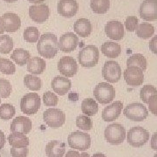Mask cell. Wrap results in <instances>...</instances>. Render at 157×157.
Returning <instances> with one entry per match:
<instances>
[{
  "label": "cell",
  "instance_id": "obj_42",
  "mask_svg": "<svg viewBox=\"0 0 157 157\" xmlns=\"http://www.w3.org/2000/svg\"><path fill=\"white\" fill-rule=\"evenodd\" d=\"M11 155L12 157H27L29 149L27 147H11Z\"/></svg>",
  "mask_w": 157,
  "mask_h": 157
},
{
  "label": "cell",
  "instance_id": "obj_39",
  "mask_svg": "<svg viewBox=\"0 0 157 157\" xmlns=\"http://www.w3.org/2000/svg\"><path fill=\"white\" fill-rule=\"evenodd\" d=\"M12 86L9 80L6 78H0V98H8L11 95Z\"/></svg>",
  "mask_w": 157,
  "mask_h": 157
},
{
  "label": "cell",
  "instance_id": "obj_23",
  "mask_svg": "<svg viewBox=\"0 0 157 157\" xmlns=\"http://www.w3.org/2000/svg\"><path fill=\"white\" fill-rule=\"evenodd\" d=\"M46 67V63L42 59L39 57L30 58L27 62V71L33 75H39L44 73Z\"/></svg>",
  "mask_w": 157,
  "mask_h": 157
},
{
  "label": "cell",
  "instance_id": "obj_46",
  "mask_svg": "<svg viewBox=\"0 0 157 157\" xmlns=\"http://www.w3.org/2000/svg\"><path fill=\"white\" fill-rule=\"evenodd\" d=\"M5 144H6V136L4 132L0 130V150L5 147Z\"/></svg>",
  "mask_w": 157,
  "mask_h": 157
},
{
  "label": "cell",
  "instance_id": "obj_8",
  "mask_svg": "<svg viewBox=\"0 0 157 157\" xmlns=\"http://www.w3.org/2000/svg\"><path fill=\"white\" fill-rule=\"evenodd\" d=\"M45 124L51 128H59L66 122V114L58 108H49L43 113Z\"/></svg>",
  "mask_w": 157,
  "mask_h": 157
},
{
  "label": "cell",
  "instance_id": "obj_30",
  "mask_svg": "<svg viewBox=\"0 0 157 157\" xmlns=\"http://www.w3.org/2000/svg\"><path fill=\"white\" fill-rule=\"evenodd\" d=\"M90 7L97 14H105L110 8V0H91Z\"/></svg>",
  "mask_w": 157,
  "mask_h": 157
},
{
  "label": "cell",
  "instance_id": "obj_40",
  "mask_svg": "<svg viewBox=\"0 0 157 157\" xmlns=\"http://www.w3.org/2000/svg\"><path fill=\"white\" fill-rule=\"evenodd\" d=\"M43 101L46 107H55L58 104L59 99L54 93L47 91L43 94Z\"/></svg>",
  "mask_w": 157,
  "mask_h": 157
},
{
  "label": "cell",
  "instance_id": "obj_3",
  "mask_svg": "<svg viewBox=\"0 0 157 157\" xmlns=\"http://www.w3.org/2000/svg\"><path fill=\"white\" fill-rule=\"evenodd\" d=\"M105 139L112 145L121 144L126 138V129L121 124L113 123L107 126L105 132Z\"/></svg>",
  "mask_w": 157,
  "mask_h": 157
},
{
  "label": "cell",
  "instance_id": "obj_55",
  "mask_svg": "<svg viewBox=\"0 0 157 157\" xmlns=\"http://www.w3.org/2000/svg\"><path fill=\"white\" fill-rule=\"evenodd\" d=\"M0 157H1V155H0Z\"/></svg>",
  "mask_w": 157,
  "mask_h": 157
},
{
  "label": "cell",
  "instance_id": "obj_25",
  "mask_svg": "<svg viewBox=\"0 0 157 157\" xmlns=\"http://www.w3.org/2000/svg\"><path fill=\"white\" fill-rule=\"evenodd\" d=\"M101 52L106 57L114 59L120 56L121 52V46L113 41H107L101 45Z\"/></svg>",
  "mask_w": 157,
  "mask_h": 157
},
{
  "label": "cell",
  "instance_id": "obj_45",
  "mask_svg": "<svg viewBox=\"0 0 157 157\" xmlns=\"http://www.w3.org/2000/svg\"><path fill=\"white\" fill-rule=\"evenodd\" d=\"M150 146L154 149V150H157V133H154L153 136L151 138V141H150Z\"/></svg>",
  "mask_w": 157,
  "mask_h": 157
},
{
  "label": "cell",
  "instance_id": "obj_10",
  "mask_svg": "<svg viewBox=\"0 0 157 157\" xmlns=\"http://www.w3.org/2000/svg\"><path fill=\"white\" fill-rule=\"evenodd\" d=\"M121 68L116 61L108 60L105 62L102 68V76L107 83H117L121 78Z\"/></svg>",
  "mask_w": 157,
  "mask_h": 157
},
{
  "label": "cell",
  "instance_id": "obj_51",
  "mask_svg": "<svg viewBox=\"0 0 157 157\" xmlns=\"http://www.w3.org/2000/svg\"><path fill=\"white\" fill-rule=\"evenodd\" d=\"M80 157H90V155L87 154V153L83 152V153H81V154H80Z\"/></svg>",
  "mask_w": 157,
  "mask_h": 157
},
{
  "label": "cell",
  "instance_id": "obj_18",
  "mask_svg": "<svg viewBox=\"0 0 157 157\" xmlns=\"http://www.w3.org/2000/svg\"><path fill=\"white\" fill-rule=\"evenodd\" d=\"M33 128V122L27 117L25 116H17L16 117L11 124L10 129L11 131L16 133H21L24 135H27L31 132Z\"/></svg>",
  "mask_w": 157,
  "mask_h": 157
},
{
  "label": "cell",
  "instance_id": "obj_47",
  "mask_svg": "<svg viewBox=\"0 0 157 157\" xmlns=\"http://www.w3.org/2000/svg\"><path fill=\"white\" fill-rule=\"evenodd\" d=\"M65 157H80V154L78 151L70 150L67 153V155H65Z\"/></svg>",
  "mask_w": 157,
  "mask_h": 157
},
{
  "label": "cell",
  "instance_id": "obj_32",
  "mask_svg": "<svg viewBox=\"0 0 157 157\" xmlns=\"http://www.w3.org/2000/svg\"><path fill=\"white\" fill-rule=\"evenodd\" d=\"M24 84L31 91H39L41 88V79L33 74H27L24 78Z\"/></svg>",
  "mask_w": 157,
  "mask_h": 157
},
{
  "label": "cell",
  "instance_id": "obj_17",
  "mask_svg": "<svg viewBox=\"0 0 157 157\" xmlns=\"http://www.w3.org/2000/svg\"><path fill=\"white\" fill-rule=\"evenodd\" d=\"M105 33L113 40H121L125 33L123 24L117 20L109 21L105 25Z\"/></svg>",
  "mask_w": 157,
  "mask_h": 157
},
{
  "label": "cell",
  "instance_id": "obj_4",
  "mask_svg": "<svg viewBox=\"0 0 157 157\" xmlns=\"http://www.w3.org/2000/svg\"><path fill=\"white\" fill-rule=\"evenodd\" d=\"M126 135L128 144L134 147H140L149 140V133L142 127H134L130 128Z\"/></svg>",
  "mask_w": 157,
  "mask_h": 157
},
{
  "label": "cell",
  "instance_id": "obj_37",
  "mask_svg": "<svg viewBox=\"0 0 157 157\" xmlns=\"http://www.w3.org/2000/svg\"><path fill=\"white\" fill-rule=\"evenodd\" d=\"M0 72L6 75H11L16 72V67L10 59L0 58Z\"/></svg>",
  "mask_w": 157,
  "mask_h": 157
},
{
  "label": "cell",
  "instance_id": "obj_16",
  "mask_svg": "<svg viewBox=\"0 0 157 157\" xmlns=\"http://www.w3.org/2000/svg\"><path fill=\"white\" fill-rule=\"evenodd\" d=\"M58 13L63 17H73L78 10V4L76 0H59L57 6Z\"/></svg>",
  "mask_w": 157,
  "mask_h": 157
},
{
  "label": "cell",
  "instance_id": "obj_24",
  "mask_svg": "<svg viewBox=\"0 0 157 157\" xmlns=\"http://www.w3.org/2000/svg\"><path fill=\"white\" fill-rule=\"evenodd\" d=\"M73 30L81 38H86L92 33V24L87 18H79L74 23Z\"/></svg>",
  "mask_w": 157,
  "mask_h": 157
},
{
  "label": "cell",
  "instance_id": "obj_1",
  "mask_svg": "<svg viewBox=\"0 0 157 157\" xmlns=\"http://www.w3.org/2000/svg\"><path fill=\"white\" fill-rule=\"evenodd\" d=\"M37 50L39 55L45 59H52L59 51L58 38L55 34L47 33L40 35L37 44Z\"/></svg>",
  "mask_w": 157,
  "mask_h": 157
},
{
  "label": "cell",
  "instance_id": "obj_48",
  "mask_svg": "<svg viewBox=\"0 0 157 157\" xmlns=\"http://www.w3.org/2000/svg\"><path fill=\"white\" fill-rule=\"evenodd\" d=\"M5 31V27H4V24H3V21H2V17H0V35L4 33Z\"/></svg>",
  "mask_w": 157,
  "mask_h": 157
},
{
  "label": "cell",
  "instance_id": "obj_14",
  "mask_svg": "<svg viewBox=\"0 0 157 157\" xmlns=\"http://www.w3.org/2000/svg\"><path fill=\"white\" fill-rule=\"evenodd\" d=\"M29 16L34 22L41 24L45 22L50 16V10L48 6L45 4H38L30 6L29 8Z\"/></svg>",
  "mask_w": 157,
  "mask_h": 157
},
{
  "label": "cell",
  "instance_id": "obj_50",
  "mask_svg": "<svg viewBox=\"0 0 157 157\" xmlns=\"http://www.w3.org/2000/svg\"><path fill=\"white\" fill-rule=\"evenodd\" d=\"M92 157H107L104 154H101V153H97V154H94Z\"/></svg>",
  "mask_w": 157,
  "mask_h": 157
},
{
  "label": "cell",
  "instance_id": "obj_5",
  "mask_svg": "<svg viewBox=\"0 0 157 157\" xmlns=\"http://www.w3.org/2000/svg\"><path fill=\"white\" fill-rule=\"evenodd\" d=\"M94 96L99 103L108 104L115 98V89L109 83L101 82L95 86L94 90Z\"/></svg>",
  "mask_w": 157,
  "mask_h": 157
},
{
  "label": "cell",
  "instance_id": "obj_9",
  "mask_svg": "<svg viewBox=\"0 0 157 157\" xmlns=\"http://www.w3.org/2000/svg\"><path fill=\"white\" fill-rule=\"evenodd\" d=\"M124 115L132 121H142L146 120L148 112L146 107L140 103H131L124 108Z\"/></svg>",
  "mask_w": 157,
  "mask_h": 157
},
{
  "label": "cell",
  "instance_id": "obj_28",
  "mask_svg": "<svg viewBox=\"0 0 157 157\" xmlns=\"http://www.w3.org/2000/svg\"><path fill=\"white\" fill-rule=\"evenodd\" d=\"M98 110H99L98 104L94 99H91V98L85 99L81 103V111L85 115L94 116L98 113Z\"/></svg>",
  "mask_w": 157,
  "mask_h": 157
},
{
  "label": "cell",
  "instance_id": "obj_43",
  "mask_svg": "<svg viewBox=\"0 0 157 157\" xmlns=\"http://www.w3.org/2000/svg\"><path fill=\"white\" fill-rule=\"evenodd\" d=\"M148 106H149V110L150 112L156 115L157 114V95H155L152 97L151 99L148 101Z\"/></svg>",
  "mask_w": 157,
  "mask_h": 157
},
{
  "label": "cell",
  "instance_id": "obj_21",
  "mask_svg": "<svg viewBox=\"0 0 157 157\" xmlns=\"http://www.w3.org/2000/svg\"><path fill=\"white\" fill-rule=\"evenodd\" d=\"M52 87L54 93L59 96L66 95L72 87V83L69 78L62 76H56L52 80Z\"/></svg>",
  "mask_w": 157,
  "mask_h": 157
},
{
  "label": "cell",
  "instance_id": "obj_26",
  "mask_svg": "<svg viewBox=\"0 0 157 157\" xmlns=\"http://www.w3.org/2000/svg\"><path fill=\"white\" fill-rule=\"evenodd\" d=\"M9 144L13 147H28V137L21 133L13 132L8 136Z\"/></svg>",
  "mask_w": 157,
  "mask_h": 157
},
{
  "label": "cell",
  "instance_id": "obj_19",
  "mask_svg": "<svg viewBox=\"0 0 157 157\" xmlns=\"http://www.w3.org/2000/svg\"><path fill=\"white\" fill-rule=\"evenodd\" d=\"M122 107H123V102L120 101H115L111 105L106 107L102 112V115H101L102 120L107 122L115 121L121 115Z\"/></svg>",
  "mask_w": 157,
  "mask_h": 157
},
{
  "label": "cell",
  "instance_id": "obj_36",
  "mask_svg": "<svg viewBox=\"0 0 157 157\" xmlns=\"http://www.w3.org/2000/svg\"><path fill=\"white\" fill-rule=\"evenodd\" d=\"M16 113L15 107L11 104H2L0 106V119L7 121L13 117Z\"/></svg>",
  "mask_w": 157,
  "mask_h": 157
},
{
  "label": "cell",
  "instance_id": "obj_7",
  "mask_svg": "<svg viewBox=\"0 0 157 157\" xmlns=\"http://www.w3.org/2000/svg\"><path fill=\"white\" fill-rule=\"evenodd\" d=\"M68 145L73 149L85 151L91 146V137L86 133L75 131L68 136Z\"/></svg>",
  "mask_w": 157,
  "mask_h": 157
},
{
  "label": "cell",
  "instance_id": "obj_2",
  "mask_svg": "<svg viewBox=\"0 0 157 157\" xmlns=\"http://www.w3.org/2000/svg\"><path fill=\"white\" fill-rule=\"evenodd\" d=\"M100 51L97 46L88 45L79 51L78 59L81 67L86 68L94 67L99 62Z\"/></svg>",
  "mask_w": 157,
  "mask_h": 157
},
{
  "label": "cell",
  "instance_id": "obj_29",
  "mask_svg": "<svg viewBox=\"0 0 157 157\" xmlns=\"http://www.w3.org/2000/svg\"><path fill=\"white\" fill-rule=\"evenodd\" d=\"M136 35L140 39H149L155 33V27L150 23H141L135 29Z\"/></svg>",
  "mask_w": 157,
  "mask_h": 157
},
{
  "label": "cell",
  "instance_id": "obj_53",
  "mask_svg": "<svg viewBox=\"0 0 157 157\" xmlns=\"http://www.w3.org/2000/svg\"><path fill=\"white\" fill-rule=\"evenodd\" d=\"M155 157H157V155H155Z\"/></svg>",
  "mask_w": 157,
  "mask_h": 157
},
{
  "label": "cell",
  "instance_id": "obj_52",
  "mask_svg": "<svg viewBox=\"0 0 157 157\" xmlns=\"http://www.w3.org/2000/svg\"><path fill=\"white\" fill-rule=\"evenodd\" d=\"M4 2H7V3H13V2H16L17 0H3Z\"/></svg>",
  "mask_w": 157,
  "mask_h": 157
},
{
  "label": "cell",
  "instance_id": "obj_41",
  "mask_svg": "<svg viewBox=\"0 0 157 157\" xmlns=\"http://www.w3.org/2000/svg\"><path fill=\"white\" fill-rule=\"evenodd\" d=\"M139 20L135 16H129L125 20V27L128 32H135L138 25Z\"/></svg>",
  "mask_w": 157,
  "mask_h": 157
},
{
  "label": "cell",
  "instance_id": "obj_12",
  "mask_svg": "<svg viewBox=\"0 0 157 157\" xmlns=\"http://www.w3.org/2000/svg\"><path fill=\"white\" fill-rule=\"evenodd\" d=\"M126 83L131 86H139L143 84L144 73L140 68L137 67H128L123 73Z\"/></svg>",
  "mask_w": 157,
  "mask_h": 157
},
{
  "label": "cell",
  "instance_id": "obj_49",
  "mask_svg": "<svg viewBox=\"0 0 157 157\" xmlns=\"http://www.w3.org/2000/svg\"><path fill=\"white\" fill-rule=\"evenodd\" d=\"M28 1L31 2V3H34V4H40V3L44 2L45 0H28Z\"/></svg>",
  "mask_w": 157,
  "mask_h": 157
},
{
  "label": "cell",
  "instance_id": "obj_22",
  "mask_svg": "<svg viewBox=\"0 0 157 157\" xmlns=\"http://www.w3.org/2000/svg\"><path fill=\"white\" fill-rule=\"evenodd\" d=\"M47 157H63L66 154L65 143L59 140H52L45 147Z\"/></svg>",
  "mask_w": 157,
  "mask_h": 157
},
{
  "label": "cell",
  "instance_id": "obj_35",
  "mask_svg": "<svg viewBox=\"0 0 157 157\" xmlns=\"http://www.w3.org/2000/svg\"><path fill=\"white\" fill-rule=\"evenodd\" d=\"M157 95V90L156 88L152 86V85H145L143 86V87L140 89V96L141 101L144 103H148L149 100L151 99L153 96Z\"/></svg>",
  "mask_w": 157,
  "mask_h": 157
},
{
  "label": "cell",
  "instance_id": "obj_54",
  "mask_svg": "<svg viewBox=\"0 0 157 157\" xmlns=\"http://www.w3.org/2000/svg\"><path fill=\"white\" fill-rule=\"evenodd\" d=\"M0 103H1V99H0Z\"/></svg>",
  "mask_w": 157,
  "mask_h": 157
},
{
  "label": "cell",
  "instance_id": "obj_27",
  "mask_svg": "<svg viewBox=\"0 0 157 157\" xmlns=\"http://www.w3.org/2000/svg\"><path fill=\"white\" fill-rule=\"evenodd\" d=\"M31 58V54L27 50H25L23 48H17L12 52L11 55V59L14 60L17 66L23 67L27 64V62Z\"/></svg>",
  "mask_w": 157,
  "mask_h": 157
},
{
  "label": "cell",
  "instance_id": "obj_20",
  "mask_svg": "<svg viewBox=\"0 0 157 157\" xmlns=\"http://www.w3.org/2000/svg\"><path fill=\"white\" fill-rule=\"evenodd\" d=\"M1 17L4 24L5 31L7 33H16L21 26L20 17L16 13L6 12Z\"/></svg>",
  "mask_w": 157,
  "mask_h": 157
},
{
  "label": "cell",
  "instance_id": "obj_38",
  "mask_svg": "<svg viewBox=\"0 0 157 157\" xmlns=\"http://www.w3.org/2000/svg\"><path fill=\"white\" fill-rule=\"evenodd\" d=\"M76 126L84 131H89L93 128V121L87 115H78L76 119Z\"/></svg>",
  "mask_w": 157,
  "mask_h": 157
},
{
  "label": "cell",
  "instance_id": "obj_44",
  "mask_svg": "<svg viewBox=\"0 0 157 157\" xmlns=\"http://www.w3.org/2000/svg\"><path fill=\"white\" fill-rule=\"evenodd\" d=\"M149 49H150L155 54H156L157 53V36L153 37V39L150 40V42H149Z\"/></svg>",
  "mask_w": 157,
  "mask_h": 157
},
{
  "label": "cell",
  "instance_id": "obj_31",
  "mask_svg": "<svg viewBox=\"0 0 157 157\" xmlns=\"http://www.w3.org/2000/svg\"><path fill=\"white\" fill-rule=\"evenodd\" d=\"M147 62L145 57L140 53H136L128 59L127 67H137L142 71H146Z\"/></svg>",
  "mask_w": 157,
  "mask_h": 157
},
{
  "label": "cell",
  "instance_id": "obj_34",
  "mask_svg": "<svg viewBox=\"0 0 157 157\" xmlns=\"http://www.w3.org/2000/svg\"><path fill=\"white\" fill-rule=\"evenodd\" d=\"M13 49V40L9 35H0V52L8 54Z\"/></svg>",
  "mask_w": 157,
  "mask_h": 157
},
{
  "label": "cell",
  "instance_id": "obj_13",
  "mask_svg": "<svg viewBox=\"0 0 157 157\" xmlns=\"http://www.w3.org/2000/svg\"><path fill=\"white\" fill-rule=\"evenodd\" d=\"M140 17L146 21H155L157 19V0H144L139 10Z\"/></svg>",
  "mask_w": 157,
  "mask_h": 157
},
{
  "label": "cell",
  "instance_id": "obj_15",
  "mask_svg": "<svg viewBox=\"0 0 157 157\" xmlns=\"http://www.w3.org/2000/svg\"><path fill=\"white\" fill-rule=\"evenodd\" d=\"M78 44V38L73 33H67L61 35L58 41L59 49L63 52H71L74 51Z\"/></svg>",
  "mask_w": 157,
  "mask_h": 157
},
{
  "label": "cell",
  "instance_id": "obj_11",
  "mask_svg": "<svg viewBox=\"0 0 157 157\" xmlns=\"http://www.w3.org/2000/svg\"><path fill=\"white\" fill-rule=\"evenodd\" d=\"M58 70L66 78H72L78 72V65L73 58L64 56L58 62Z\"/></svg>",
  "mask_w": 157,
  "mask_h": 157
},
{
  "label": "cell",
  "instance_id": "obj_6",
  "mask_svg": "<svg viewBox=\"0 0 157 157\" xmlns=\"http://www.w3.org/2000/svg\"><path fill=\"white\" fill-rule=\"evenodd\" d=\"M41 106V100L37 93H29L20 101V109L24 113L32 115L38 112Z\"/></svg>",
  "mask_w": 157,
  "mask_h": 157
},
{
  "label": "cell",
  "instance_id": "obj_33",
  "mask_svg": "<svg viewBox=\"0 0 157 157\" xmlns=\"http://www.w3.org/2000/svg\"><path fill=\"white\" fill-rule=\"evenodd\" d=\"M24 39L28 42V43H36L38 42V40L39 39L40 37V33L38 30L37 27H34V26H29L24 31Z\"/></svg>",
  "mask_w": 157,
  "mask_h": 157
}]
</instances>
